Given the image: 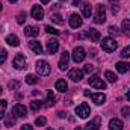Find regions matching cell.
<instances>
[{
	"label": "cell",
	"instance_id": "cell-5",
	"mask_svg": "<svg viewBox=\"0 0 130 130\" xmlns=\"http://www.w3.org/2000/svg\"><path fill=\"white\" fill-rule=\"evenodd\" d=\"M85 56H86V53H85V48L83 47H74V50H73V61L76 64L82 62L85 59Z\"/></svg>",
	"mask_w": 130,
	"mask_h": 130
},
{
	"label": "cell",
	"instance_id": "cell-33",
	"mask_svg": "<svg viewBox=\"0 0 130 130\" xmlns=\"http://www.w3.org/2000/svg\"><path fill=\"white\" fill-rule=\"evenodd\" d=\"M41 104H42L41 101L35 100V101H32V103H30V109H32V110H38V109L41 107Z\"/></svg>",
	"mask_w": 130,
	"mask_h": 130
},
{
	"label": "cell",
	"instance_id": "cell-12",
	"mask_svg": "<svg viewBox=\"0 0 130 130\" xmlns=\"http://www.w3.org/2000/svg\"><path fill=\"white\" fill-rule=\"evenodd\" d=\"M30 15H32L35 20H42V18H44V9L41 8V5H35V6H33Z\"/></svg>",
	"mask_w": 130,
	"mask_h": 130
},
{
	"label": "cell",
	"instance_id": "cell-17",
	"mask_svg": "<svg viewBox=\"0 0 130 130\" xmlns=\"http://www.w3.org/2000/svg\"><path fill=\"white\" fill-rule=\"evenodd\" d=\"M38 33H39V29H38L36 26H27V27L24 29V35H26L27 38H35Z\"/></svg>",
	"mask_w": 130,
	"mask_h": 130
},
{
	"label": "cell",
	"instance_id": "cell-39",
	"mask_svg": "<svg viewBox=\"0 0 130 130\" xmlns=\"http://www.w3.org/2000/svg\"><path fill=\"white\" fill-rule=\"evenodd\" d=\"M85 71H86V73H92V71H94V67H92V65H85Z\"/></svg>",
	"mask_w": 130,
	"mask_h": 130
},
{
	"label": "cell",
	"instance_id": "cell-41",
	"mask_svg": "<svg viewBox=\"0 0 130 130\" xmlns=\"http://www.w3.org/2000/svg\"><path fill=\"white\" fill-rule=\"evenodd\" d=\"M77 5H80V0H74L73 2V6H77Z\"/></svg>",
	"mask_w": 130,
	"mask_h": 130
},
{
	"label": "cell",
	"instance_id": "cell-9",
	"mask_svg": "<svg viewBox=\"0 0 130 130\" xmlns=\"http://www.w3.org/2000/svg\"><path fill=\"white\" fill-rule=\"evenodd\" d=\"M82 17L80 15H77V14H71L70 15V26L73 27V29H79L80 26H82Z\"/></svg>",
	"mask_w": 130,
	"mask_h": 130
},
{
	"label": "cell",
	"instance_id": "cell-38",
	"mask_svg": "<svg viewBox=\"0 0 130 130\" xmlns=\"http://www.w3.org/2000/svg\"><path fill=\"white\" fill-rule=\"evenodd\" d=\"M121 115H123V117H129L130 115V107H127V106L123 107V109H121Z\"/></svg>",
	"mask_w": 130,
	"mask_h": 130
},
{
	"label": "cell",
	"instance_id": "cell-46",
	"mask_svg": "<svg viewBox=\"0 0 130 130\" xmlns=\"http://www.w3.org/2000/svg\"><path fill=\"white\" fill-rule=\"evenodd\" d=\"M9 2H11V3H17V0H9Z\"/></svg>",
	"mask_w": 130,
	"mask_h": 130
},
{
	"label": "cell",
	"instance_id": "cell-23",
	"mask_svg": "<svg viewBox=\"0 0 130 130\" xmlns=\"http://www.w3.org/2000/svg\"><path fill=\"white\" fill-rule=\"evenodd\" d=\"M121 27H123V33L126 36H130V20H123Z\"/></svg>",
	"mask_w": 130,
	"mask_h": 130
},
{
	"label": "cell",
	"instance_id": "cell-28",
	"mask_svg": "<svg viewBox=\"0 0 130 130\" xmlns=\"http://www.w3.org/2000/svg\"><path fill=\"white\" fill-rule=\"evenodd\" d=\"M6 106H8V103H6L5 100H0V120H2V118H5V112H6Z\"/></svg>",
	"mask_w": 130,
	"mask_h": 130
},
{
	"label": "cell",
	"instance_id": "cell-25",
	"mask_svg": "<svg viewBox=\"0 0 130 130\" xmlns=\"http://www.w3.org/2000/svg\"><path fill=\"white\" fill-rule=\"evenodd\" d=\"M26 83L27 85H36L38 83V77L35 74H27L26 76Z\"/></svg>",
	"mask_w": 130,
	"mask_h": 130
},
{
	"label": "cell",
	"instance_id": "cell-26",
	"mask_svg": "<svg viewBox=\"0 0 130 130\" xmlns=\"http://www.w3.org/2000/svg\"><path fill=\"white\" fill-rule=\"evenodd\" d=\"M104 77H106V79H107L110 83H115V82L118 80V77H117V76H115L112 71H106V73H104Z\"/></svg>",
	"mask_w": 130,
	"mask_h": 130
},
{
	"label": "cell",
	"instance_id": "cell-36",
	"mask_svg": "<svg viewBox=\"0 0 130 130\" xmlns=\"http://www.w3.org/2000/svg\"><path fill=\"white\" fill-rule=\"evenodd\" d=\"M24 20H26V12H20V14H18L17 21H18L20 24H23V23H24Z\"/></svg>",
	"mask_w": 130,
	"mask_h": 130
},
{
	"label": "cell",
	"instance_id": "cell-6",
	"mask_svg": "<svg viewBox=\"0 0 130 130\" xmlns=\"http://www.w3.org/2000/svg\"><path fill=\"white\" fill-rule=\"evenodd\" d=\"M76 113H77L80 118H88L89 113H91V109H89V106H88L86 103H82V104H79V106L76 107Z\"/></svg>",
	"mask_w": 130,
	"mask_h": 130
},
{
	"label": "cell",
	"instance_id": "cell-44",
	"mask_svg": "<svg viewBox=\"0 0 130 130\" xmlns=\"http://www.w3.org/2000/svg\"><path fill=\"white\" fill-rule=\"evenodd\" d=\"M48 2H50V0H41V3H44V5H47Z\"/></svg>",
	"mask_w": 130,
	"mask_h": 130
},
{
	"label": "cell",
	"instance_id": "cell-3",
	"mask_svg": "<svg viewBox=\"0 0 130 130\" xmlns=\"http://www.w3.org/2000/svg\"><path fill=\"white\" fill-rule=\"evenodd\" d=\"M36 73L39 76H48L50 74V65L47 61H38L36 62Z\"/></svg>",
	"mask_w": 130,
	"mask_h": 130
},
{
	"label": "cell",
	"instance_id": "cell-10",
	"mask_svg": "<svg viewBox=\"0 0 130 130\" xmlns=\"http://www.w3.org/2000/svg\"><path fill=\"white\" fill-rule=\"evenodd\" d=\"M58 48H59V41H58V39L52 38V39H48V41H47V52H48L50 55L56 53V52H58Z\"/></svg>",
	"mask_w": 130,
	"mask_h": 130
},
{
	"label": "cell",
	"instance_id": "cell-45",
	"mask_svg": "<svg viewBox=\"0 0 130 130\" xmlns=\"http://www.w3.org/2000/svg\"><path fill=\"white\" fill-rule=\"evenodd\" d=\"M2 92H3V88H2V86H0V95H2Z\"/></svg>",
	"mask_w": 130,
	"mask_h": 130
},
{
	"label": "cell",
	"instance_id": "cell-14",
	"mask_svg": "<svg viewBox=\"0 0 130 130\" xmlns=\"http://www.w3.org/2000/svg\"><path fill=\"white\" fill-rule=\"evenodd\" d=\"M29 48L35 55H41L42 53V45H41L39 41H29Z\"/></svg>",
	"mask_w": 130,
	"mask_h": 130
},
{
	"label": "cell",
	"instance_id": "cell-50",
	"mask_svg": "<svg viewBox=\"0 0 130 130\" xmlns=\"http://www.w3.org/2000/svg\"><path fill=\"white\" fill-rule=\"evenodd\" d=\"M47 130H53V129H47Z\"/></svg>",
	"mask_w": 130,
	"mask_h": 130
},
{
	"label": "cell",
	"instance_id": "cell-29",
	"mask_svg": "<svg viewBox=\"0 0 130 130\" xmlns=\"http://www.w3.org/2000/svg\"><path fill=\"white\" fill-rule=\"evenodd\" d=\"M52 21L56 23V24H64V18H62L59 14H53V15H52Z\"/></svg>",
	"mask_w": 130,
	"mask_h": 130
},
{
	"label": "cell",
	"instance_id": "cell-18",
	"mask_svg": "<svg viewBox=\"0 0 130 130\" xmlns=\"http://www.w3.org/2000/svg\"><path fill=\"white\" fill-rule=\"evenodd\" d=\"M91 98H92V101L95 103V104H103L104 101H106V95L103 94V92H98V94H91Z\"/></svg>",
	"mask_w": 130,
	"mask_h": 130
},
{
	"label": "cell",
	"instance_id": "cell-42",
	"mask_svg": "<svg viewBox=\"0 0 130 130\" xmlns=\"http://www.w3.org/2000/svg\"><path fill=\"white\" fill-rule=\"evenodd\" d=\"M110 2V5H118V0H109Z\"/></svg>",
	"mask_w": 130,
	"mask_h": 130
},
{
	"label": "cell",
	"instance_id": "cell-2",
	"mask_svg": "<svg viewBox=\"0 0 130 130\" xmlns=\"http://www.w3.org/2000/svg\"><path fill=\"white\" fill-rule=\"evenodd\" d=\"M88 83H89V86H92V88H95V89H106V82H103L101 77L97 76V74L91 76L89 80H88Z\"/></svg>",
	"mask_w": 130,
	"mask_h": 130
},
{
	"label": "cell",
	"instance_id": "cell-21",
	"mask_svg": "<svg viewBox=\"0 0 130 130\" xmlns=\"http://www.w3.org/2000/svg\"><path fill=\"white\" fill-rule=\"evenodd\" d=\"M82 14L89 18L91 14H92V6H91L89 3H83V5H82Z\"/></svg>",
	"mask_w": 130,
	"mask_h": 130
},
{
	"label": "cell",
	"instance_id": "cell-30",
	"mask_svg": "<svg viewBox=\"0 0 130 130\" xmlns=\"http://www.w3.org/2000/svg\"><path fill=\"white\" fill-rule=\"evenodd\" d=\"M120 55H121V58H123V59H127V58H130V45L124 47V48H123V52H121Z\"/></svg>",
	"mask_w": 130,
	"mask_h": 130
},
{
	"label": "cell",
	"instance_id": "cell-27",
	"mask_svg": "<svg viewBox=\"0 0 130 130\" xmlns=\"http://www.w3.org/2000/svg\"><path fill=\"white\" fill-rule=\"evenodd\" d=\"M55 100H56L55 94H53L52 91H48V92H47V103H45V106H52V104H55Z\"/></svg>",
	"mask_w": 130,
	"mask_h": 130
},
{
	"label": "cell",
	"instance_id": "cell-19",
	"mask_svg": "<svg viewBox=\"0 0 130 130\" xmlns=\"http://www.w3.org/2000/svg\"><path fill=\"white\" fill-rule=\"evenodd\" d=\"M6 42H8L9 45H12V47H18V45H20V39H18L17 35H9V36L6 38Z\"/></svg>",
	"mask_w": 130,
	"mask_h": 130
},
{
	"label": "cell",
	"instance_id": "cell-47",
	"mask_svg": "<svg viewBox=\"0 0 130 130\" xmlns=\"http://www.w3.org/2000/svg\"><path fill=\"white\" fill-rule=\"evenodd\" d=\"M74 130H82V129H80V127H76V129H74Z\"/></svg>",
	"mask_w": 130,
	"mask_h": 130
},
{
	"label": "cell",
	"instance_id": "cell-4",
	"mask_svg": "<svg viewBox=\"0 0 130 130\" xmlns=\"http://www.w3.org/2000/svg\"><path fill=\"white\" fill-rule=\"evenodd\" d=\"M94 21L97 24H101L106 21V9L103 5H98L97 6V11H95V17H94Z\"/></svg>",
	"mask_w": 130,
	"mask_h": 130
},
{
	"label": "cell",
	"instance_id": "cell-31",
	"mask_svg": "<svg viewBox=\"0 0 130 130\" xmlns=\"http://www.w3.org/2000/svg\"><path fill=\"white\" fill-rule=\"evenodd\" d=\"M45 123H47V120H45V117H38L36 120H35V124L36 126H45Z\"/></svg>",
	"mask_w": 130,
	"mask_h": 130
},
{
	"label": "cell",
	"instance_id": "cell-13",
	"mask_svg": "<svg viewBox=\"0 0 130 130\" xmlns=\"http://www.w3.org/2000/svg\"><path fill=\"white\" fill-rule=\"evenodd\" d=\"M68 64H70V53L68 52H64L61 59H59V70H67L68 68Z\"/></svg>",
	"mask_w": 130,
	"mask_h": 130
},
{
	"label": "cell",
	"instance_id": "cell-11",
	"mask_svg": "<svg viewBox=\"0 0 130 130\" xmlns=\"http://www.w3.org/2000/svg\"><path fill=\"white\" fill-rule=\"evenodd\" d=\"M68 77H70L73 82H80V80H82V77H83V71H82V70H77V68L70 70Z\"/></svg>",
	"mask_w": 130,
	"mask_h": 130
},
{
	"label": "cell",
	"instance_id": "cell-49",
	"mask_svg": "<svg viewBox=\"0 0 130 130\" xmlns=\"http://www.w3.org/2000/svg\"><path fill=\"white\" fill-rule=\"evenodd\" d=\"M61 2H67V0H61Z\"/></svg>",
	"mask_w": 130,
	"mask_h": 130
},
{
	"label": "cell",
	"instance_id": "cell-16",
	"mask_svg": "<svg viewBox=\"0 0 130 130\" xmlns=\"http://www.w3.org/2000/svg\"><path fill=\"white\" fill-rule=\"evenodd\" d=\"M100 124H101V120H100V118H94L92 121H89V123L85 126L83 130H98L100 129Z\"/></svg>",
	"mask_w": 130,
	"mask_h": 130
},
{
	"label": "cell",
	"instance_id": "cell-48",
	"mask_svg": "<svg viewBox=\"0 0 130 130\" xmlns=\"http://www.w3.org/2000/svg\"><path fill=\"white\" fill-rule=\"evenodd\" d=\"M0 11H2V3H0Z\"/></svg>",
	"mask_w": 130,
	"mask_h": 130
},
{
	"label": "cell",
	"instance_id": "cell-7",
	"mask_svg": "<svg viewBox=\"0 0 130 130\" xmlns=\"http://www.w3.org/2000/svg\"><path fill=\"white\" fill-rule=\"evenodd\" d=\"M12 113H14L15 118H24L26 113H27V109H26V106H23V104H15V106L12 107Z\"/></svg>",
	"mask_w": 130,
	"mask_h": 130
},
{
	"label": "cell",
	"instance_id": "cell-43",
	"mask_svg": "<svg viewBox=\"0 0 130 130\" xmlns=\"http://www.w3.org/2000/svg\"><path fill=\"white\" fill-rule=\"evenodd\" d=\"M126 97H127V100L130 101V91H127V94H126Z\"/></svg>",
	"mask_w": 130,
	"mask_h": 130
},
{
	"label": "cell",
	"instance_id": "cell-1",
	"mask_svg": "<svg viewBox=\"0 0 130 130\" xmlns=\"http://www.w3.org/2000/svg\"><path fill=\"white\" fill-rule=\"evenodd\" d=\"M117 47H118V42H117L113 38L107 36V38L101 39V48H103L104 52H107V53H112V52H115V50H117Z\"/></svg>",
	"mask_w": 130,
	"mask_h": 130
},
{
	"label": "cell",
	"instance_id": "cell-40",
	"mask_svg": "<svg viewBox=\"0 0 130 130\" xmlns=\"http://www.w3.org/2000/svg\"><path fill=\"white\" fill-rule=\"evenodd\" d=\"M21 130H33V127L30 126V124H24V126L21 127Z\"/></svg>",
	"mask_w": 130,
	"mask_h": 130
},
{
	"label": "cell",
	"instance_id": "cell-37",
	"mask_svg": "<svg viewBox=\"0 0 130 130\" xmlns=\"http://www.w3.org/2000/svg\"><path fill=\"white\" fill-rule=\"evenodd\" d=\"M20 86V82L18 80H12L11 83H9V89H15V88H18Z\"/></svg>",
	"mask_w": 130,
	"mask_h": 130
},
{
	"label": "cell",
	"instance_id": "cell-15",
	"mask_svg": "<svg viewBox=\"0 0 130 130\" xmlns=\"http://www.w3.org/2000/svg\"><path fill=\"white\" fill-rule=\"evenodd\" d=\"M109 129L110 130H123L124 129V123H123L121 120L113 118V120H110V123H109Z\"/></svg>",
	"mask_w": 130,
	"mask_h": 130
},
{
	"label": "cell",
	"instance_id": "cell-32",
	"mask_svg": "<svg viewBox=\"0 0 130 130\" xmlns=\"http://www.w3.org/2000/svg\"><path fill=\"white\" fill-rule=\"evenodd\" d=\"M6 58H8V52L5 48H0V64H5Z\"/></svg>",
	"mask_w": 130,
	"mask_h": 130
},
{
	"label": "cell",
	"instance_id": "cell-22",
	"mask_svg": "<svg viewBox=\"0 0 130 130\" xmlns=\"http://www.w3.org/2000/svg\"><path fill=\"white\" fill-rule=\"evenodd\" d=\"M55 86H56V89H58L59 92H67V89H68V83H67L65 80H58Z\"/></svg>",
	"mask_w": 130,
	"mask_h": 130
},
{
	"label": "cell",
	"instance_id": "cell-35",
	"mask_svg": "<svg viewBox=\"0 0 130 130\" xmlns=\"http://www.w3.org/2000/svg\"><path fill=\"white\" fill-rule=\"evenodd\" d=\"M109 33H110L112 36H118V35H120L121 32H120V30H118L115 26H110V27H109Z\"/></svg>",
	"mask_w": 130,
	"mask_h": 130
},
{
	"label": "cell",
	"instance_id": "cell-34",
	"mask_svg": "<svg viewBox=\"0 0 130 130\" xmlns=\"http://www.w3.org/2000/svg\"><path fill=\"white\" fill-rule=\"evenodd\" d=\"M44 29H45V32L47 33H52V35H58V33H59L58 29H55V27H52V26H45Z\"/></svg>",
	"mask_w": 130,
	"mask_h": 130
},
{
	"label": "cell",
	"instance_id": "cell-24",
	"mask_svg": "<svg viewBox=\"0 0 130 130\" xmlns=\"http://www.w3.org/2000/svg\"><path fill=\"white\" fill-rule=\"evenodd\" d=\"M117 70L120 73H127L130 70V64H127V62H118L117 64Z\"/></svg>",
	"mask_w": 130,
	"mask_h": 130
},
{
	"label": "cell",
	"instance_id": "cell-20",
	"mask_svg": "<svg viewBox=\"0 0 130 130\" xmlns=\"http://www.w3.org/2000/svg\"><path fill=\"white\" fill-rule=\"evenodd\" d=\"M88 36L91 38V41H100V38H101V35L98 32L97 29H88Z\"/></svg>",
	"mask_w": 130,
	"mask_h": 130
},
{
	"label": "cell",
	"instance_id": "cell-8",
	"mask_svg": "<svg viewBox=\"0 0 130 130\" xmlns=\"http://www.w3.org/2000/svg\"><path fill=\"white\" fill-rule=\"evenodd\" d=\"M26 65H27V61H26V56L24 55H17L14 58V67L17 70H24Z\"/></svg>",
	"mask_w": 130,
	"mask_h": 130
}]
</instances>
